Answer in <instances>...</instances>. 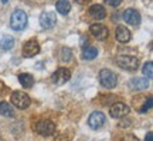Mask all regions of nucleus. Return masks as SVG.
<instances>
[{
	"label": "nucleus",
	"mask_w": 153,
	"mask_h": 141,
	"mask_svg": "<svg viewBox=\"0 0 153 141\" xmlns=\"http://www.w3.org/2000/svg\"><path fill=\"white\" fill-rule=\"evenodd\" d=\"M119 126H120V127H123V126H125V127H128V126H131V120H122V121L119 123Z\"/></svg>",
	"instance_id": "27"
},
{
	"label": "nucleus",
	"mask_w": 153,
	"mask_h": 141,
	"mask_svg": "<svg viewBox=\"0 0 153 141\" xmlns=\"http://www.w3.org/2000/svg\"><path fill=\"white\" fill-rule=\"evenodd\" d=\"M148 85L149 82L145 78H132L129 81V87L132 90H143V89L148 87Z\"/></svg>",
	"instance_id": "14"
},
{
	"label": "nucleus",
	"mask_w": 153,
	"mask_h": 141,
	"mask_svg": "<svg viewBox=\"0 0 153 141\" xmlns=\"http://www.w3.org/2000/svg\"><path fill=\"white\" fill-rule=\"evenodd\" d=\"M89 14H91V17L95 18V20H102V18H105V16H106V10H105L104 6L92 4L89 7Z\"/></svg>",
	"instance_id": "13"
},
{
	"label": "nucleus",
	"mask_w": 153,
	"mask_h": 141,
	"mask_svg": "<svg viewBox=\"0 0 153 141\" xmlns=\"http://www.w3.org/2000/svg\"><path fill=\"white\" fill-rule=\"evenodd\" d=\"M120 141H139V138L136 136H133V134H126Z\"/></svg>",
	"instance_id": "24"
},
{
	"label": "nucleus",
	"mask_w": 153,
	"mask_h": 141,
	"mask_svg": "<svg viewBox=\"0 0 153 141\" xmlns=\"http://www.w3.org/2000/svg\"><path fill=\"white\" fill-rule=\"evenodd\" d=\"M70 78H71V72L67 69V68H60V69H57L53 73L51 81L55 85H64V83H67V82L70 81Z\"/></svg>",
	"instance_id": "6"
},
{
	"label": "nucleus",
	"mask_w": 153,
	"mask_h": 141,
	"mask_svg": "<svg viewBox=\"0 0 153 141\" xmlns=\"http://www.w3.org/2000/svg\"><path fill=\"white\" fill-rule=\"evenodd\" d=\"M14 47V38L10 37V35H4V37L0 40V48L4 49V51H9Z\"/></svg>",
	"instance_id": "20"
},
{
	"label": "nucleus",
	"mask_w": 153,
	"mask_h": 141,
	"mask_svg": "<svg viewBox=\"0 0 153 141\" xmlns=\"http://www.w3.org/2000/svg\"><path fill=\"white\" fill-rule=\"evenodd\" d=\"M123 20H125L128 24H131V26H137V24L140 23V14H139V11L135 10V9H128V10H125V13H123Z\"/></svg>",
	"instance_id": "12"
},
{
	"label": "nucleus",
	"mask_w": 153,
	"mask_h": 141,
	"mask_svg": "<svg viewBox=\"0 0 153 141\" xmlns=\"http://www.w3.org/2000/svg\"><path fill=\"white\" fill-rule=\"evenodd\" d=\"M57 23V17L53 11H44L40 14V26L43 28H53Z\"/></svg>",
	"instance_id": "9"
},
{
	"label": "nucleus",
	"mask_w": 153,
	"mask_h": 141,
	"mask_svg": "<svg viewBox=\"0 0 153 141\" xmlns=\"http://www.w3.org/2000/svg\"><path fill=\"white\" fill-rule=\"evenodd\" d=\"M128 113H129V107L125 103H122V102L114 103L109 109L111 117H114V119H122V117L128 116Z\"/></svg>",
	"instance_id": "7"
},
{
	"label": "nucleus",
	"mask_w": 153,
	"mask_h": 141,
	"mask_svg": "<svg viewBox=\"0 0 153 141\" xmlns=\"http://www.w3.org/2000/svg\"><path fill=\"white\" fill-rule=\"evenodd\" d=\"M104 124H105V116L102 112H94L89 116V119H88V126L92 130H99Z\"/></svg>",
	"instance_id": "8"
},
{
	"label": "nucleus",
	"mask_w": 153,
	"mask_h": 141,
	"mask_svg": "<svg viewBox=\"0 0 153 141\" xmlns=\"http://www.w3.org/2000/svg\"><path fill=\"white\" fill-rule=\"evenodd\" d=\"M11 103L14 104L16 107L19 109H27L28 106H30V103H31V100H30V96H28L27 93L24 92H13L11 93Z\"/></svg>",
	"instance_id": "4"
},
{
	"label": "nucleus",
	"mask_w": 153,
	"mask_h": 141,
	"mask_svg": "<svg viewBox=\"0 0 153 141\" xmlns=\"http://www.w3.org/2000/svg\"><path fill=\"white\" fill-rule=\"evenodd\" d=\"M152 104H153V100L152 98H149L148 100H146V103L142 106V109H140V113H146V112H149L150 109H152Z\"/></svg>",
	"instance_id": "23"
},
{
	"label": "nucleus",
	"mask_w": 153,
	"mask_h": 141,
	"mask_svg": "<svg viewBox=\"0 0 153 141\" xmlns=\"http://www.w3.org/2000/svg\"><path fill=\"white\" fill-rule=\"evenodd\" d=\"M57 141H70V136H67L65 133H64L61 138H57Z\"/></svg>",
	"instance_id": "28"
},
{
	"label": "nucleus",
	"mask_w": 153,
	"mask_h": 141,
	"mask_svg": "<svg viewBox=\"0 0 153 141\" xmlns=\"http://www.w3.org/2000/svg\"><path fill=\"white\" fill-rule=\"evenodd\" d=\"M6 89H7V87H6V85L3 83V81H0V96L6 93Z\"/></svg>",
	"instance_id": "26"
},
{
	"label": "nucleus",
	"mask_w": 153,
	"mask_h": 141,
	"mask_svg": "<svg viewBox=\"0 0 153 141\" xmlns=\"http://www.w3.org/2000/svg\"><path fill=\"white\" fill-rule=\"evenodd\" d=\"M116 64L125 70H136L139 68V59L133 55L120 54L116 57Z\"/></svg>",
	"instance_id": "2"
},
{
	"label": "nucleus",
	"mask_w": 153,
	"mask_h": 141,
	"mask_svg": "<svg viewBox=\"0 0 153 141\" xmlns=\"http://www.w3.org/2000/svg\"><path fill=\"white\" fill-rule=\"evenodd\" d=\"M26 26H27V14H26V11L20 10V9L13 11V14L10 17V27L13 30H16V31H22V30L26 28Z\"/></svg>",
	"instance_id": "1"
},
{
	"label": "nucleus",
	"mask_w": 153,
	"mask_h": 141,
	"mask_svg": "<svg viewBox=\"0 0 153 141\" xmlns=\"http://www.w3.org/2000/svg\"><path fill=\"white\" fill-rule=\"evenodd\" d=\"M36 131L41 136H51L55 133V124L51 120H40L36 124Z\"/></svg>",
	"instance_id": "5"
},
{
	"label": "nucleus",
	"mask_w": 153,
	"mask_h": 141,
	"mask_svg": "<svg viewBox=\"0 0 153 141\" xmlns=\"http://www.w3.org/2000/svg\"><path fill=\"white\" fill-rule=\"evenodd\" d=\"M0 114L4 116V117H11L14 114V110H13V106L7 102H0Z\"/></svg>",
	"instance_id": "19"
},
{
	"label": "nucleus",
	"mask_w": 153,
	"mask_h": 141,
	"mask_svg": "<svg viewBox=\"0 0 153 141\" xmlns=\"http://www.w3.org/2000/svg\"><path fill=\"white\" fill-rule=\"evenodd\" d=\"M142 72H143V75L146 76L148 79H152V76H153V64L150 62V61H149V62H146V64L143 65Z\"/></svg>",
	"instance_id": "22"
},
{
	"label": "nucleus",
	"mask_w": 153,
	"mask_h": 141,
	"mask_svg": "<svg viewBox=\"0 0 153 141\" xmlns=\"http://www.w3.org/2000/svg\"><path fill=\"white\" fill-rule=\"evenodd\" d=\"M120 1H122V0H105V3H106V4H109V6H112V7L119 6Z\"/></svg>",
	"instance_id": "25"
},
{
	"label": "nucleus",
	"mask_w": 153,
	"mask_h": 141,
	"mask_svg": "<svg viewBox=\"0 0 153 141\" xmlns=\"http://www.w3.org/2000/svg\"><path fill=\"white\" fill-rule=\"evenodd\" d=\"M0 141H3V140H1V137H0Z\"/></svg>",
	"instance_id": "32"
},
{
	"label": "nucleus",
	"mask_w": 153,
	"mask_h": 141,
	"mask_svg": "<svg viewBox=\"0 0 153 141\" xmlns=\"http://www.w3.org/2000/svg\"><path fill=\"white\" fill-rule=\"evenodd\" d=\"M99 82H101V85L104 87L112 89L118 83V76H116L115 72H112L109 69H102L99 72Z\"/></svg>",
	"instance_id": "3"
},
{
	"label": "nucleus",
	"mask_w": 153,
	"mask_h": 141,
	"mask_svg": "<svg viewBox=\"0 0 153 141\" xmlns=\"http://www.w3.org/2000/svg\"><path fill=\"white\" fill-rule=\"evenodd\" d=\"M55 9H57V11H58L60 14L67 16V14L70 13V10H71V4H70L68 0H58L57 4H55Z\"/></svg>",
	"instance_id": "16"
},
{
	"label": "nucleus",
	"mask_w": 153,
	"mask_h": 141,
	"mask_svg": "<svg viewBox=\"0 0 153 141\" xmlns=\"http://www.w3.org/2000/svg\"><path fill=\"white\" fill-rule=\"evenodd\" d=\"M38 52H40V45L36 40H28L23 47V55L26 58H31L34 55H37Z\"/></svg>",
	"instance_id": "11"
},
{
	"label": "nucleus",
	"mask_w": 153,
	"mask_h": 141,
	"mask_svg": "<svg viewBox=\"0 0 153 141\" xmlns=\"http://www.w3.org/2000/svg\"><path fill=\"white\" fill-rule=\"evenodd\" d=\"M72 58V51L70 48H67V47H64V48H61V52H60V59L62 61V62H70Z\"/></svg>",
	"instance_id": "21"
},
{
	"label": "nucleus",
	"mask_w": 153,
	"mask_h": 141,
	"mask_svg": "<svg viewBox=\"0 0 153 141\" xmlns=\"http://www.w3.org/2000/svg\"><path fill=\"white\" fill-rule=\"evenodd\" d=\"M89 33L92 34L97 40H106L108 35H109L108 28L105 27L104 24H98V23H97V24H92V26L89 27Z\"/></svg>",
	"instance_id": "10"
},
{
	"label": "nucleus",
	"mask_w": 153,
	"mask_h": 141,
	"mask_svg": "<svg viewBox=\"0 0 153 141\" xmlns=\"http://www.w3.org/2000/svg\"><path fill=\"white\" fill-rule=\"evenodd\" d=\"M19 82H20L22 86L26 87V89H28V87H31L34 85V79L30 73H20V75H19Z\"/></svg>",
	"instance_id": "17"
},
{
	"label": "nucleus",
	"mask_w": 153,
	"mask_h": 141,
	"mask_svg": "<svg viewBox=\"0 0 153 141\" xmlns=\"http://www.w3.org/2000/svg\"><path fill=\"white\" fill-rule=\"evenodd\" d=\"M76 3H78V4H81V6H85V4H88V3H89V1H91V0H75Z\"/></svg>",
	"instance_id": "29"
},
{
	"label": "nucleus",
	"mask_w": 153,
	"mask_h": 141,
	"mask_svg": "<svg viewBox=\"0 0 153 141\" xmlns=\"http://www.w3.org/2000/svg\"><path fill=\"white\" fill-rule=\"evenodd\" d=\"M146 141H153V134L152 133H148V136H146Z\"/></svg>",
	"instance_id": "30"
},
{
	"label": "nucleus",
	"mask_w": 153,
	"mask_h": 141,
	"mask_svg": "<svg viewBox=\"0 0 153 141\" xmlns=\"http://www.w3.org/2000/svg\"><path fill=\"white\" fill-rule=\"evenodd\" d=\"M98 55V49L95 47H85L84 51H82V58L85 61H91V59H95Z\"/></svg>",
	"instance_id": "18"
},
{
	"label": "nucleus",
	"mask_w": 153,
	"mask_h": 141,
	"mask_svg": "<svg viewBox=\"0 0 153 141\" xmlns=\"http://www.w3.org/2000/svg\"><path fill=\"white\" fill-rule=\"evenodd\" d=\"M115 35H116V40L119 41V43H128V41H131V31L128 30V28L125 27V26H119V27L116 28V33H115Z\"/></svg>",
	"instance_id": "15"
},
{
	"label": "nucleus",
	"mask_w": 153,
	"mask_h": 141,
	"mask_svg": "<svg viewBox=\"0 0 153 141\" xmlns=\"http://www.w3.org/2000/svg\"><path fill=\"white\" fill-rule=\"evenodd\" d=\"M6 1H7V0H3V3H6Z\"/></svg>",
	"instance_id": "31"
}]
</instances>
